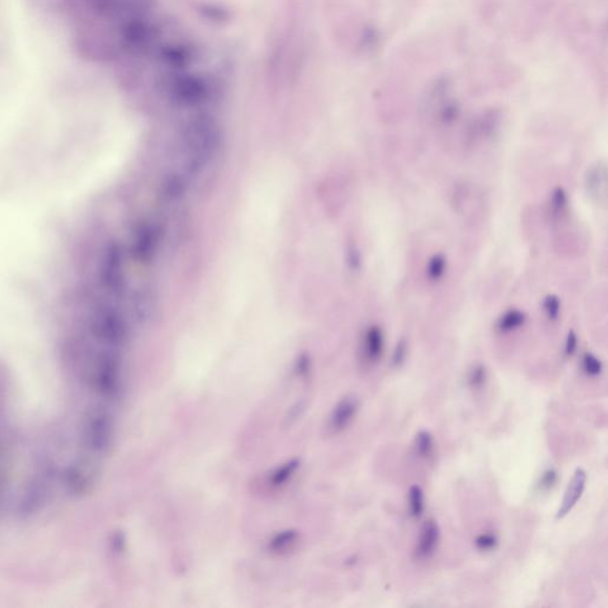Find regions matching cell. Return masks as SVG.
I'll return each instance as SVG.
<instances>
[{"label": "cell", "instance_id": "18", "mask_svg": "<svg viewBox=\"0 0 608 608\" xmlns=\"http://www.w3.org/2000/svg\"><path fill=\"white\" fill-rule=\"evenodd\" d=\"M558 474L553 468L547 469L538 482V487L542 491H549L558 484Z\"/></svg>", "mask_w": 608, "mask_h": 608}, {"label": "cell", "instance_id": "14", "mask_svg": "<svg viewBox=\"0 0 608 608\" xmlns=\"http://www.w3.org/2000/svg\"><path fill=\"white\" fill-rule=\"evenodd\" d=\"M542 309L544 312L545 316L548 317L550 321H556L561 314V300L556 295L545 296L544 300L542 302Z\"/></svg>", "mask_w": 608, "mask_h": 608}, {"label": "cell", "instance_id": "16", "mask_svg": "<svg viewBox=\"0 0 608 608\" xmlns=\"http://www.w3.org/2000/svg\"><path fill=\"white\" fill-rule=\"evenodd\" d=\"M487 379V371L484 365H477L473 370L469 372L468 384L473 389H480Z\"/></svg>", "mask_w": 608, "mask_h": 608}, {"label": "cell", "instance_id": "11", "mask_svg": "<svg viewBox=\"0 0 608 608\" xmlns=\"http://www.w3.org/2000/svg\"><path fill=\"white\" fill-rule=\"evenodd\" d=\"M448 262L446 256L442 254H435L431 256L426 266V274L431 282H439L444 278L447 272Z\"/></svg>", "mask_w": 608, "mask_h": 608}, {"label": "cell", "instance_id": "21", "mask_svg": "<svg viewBox=\"0 0 608 608\" xmlns=\"http://www.w3.org/2000/svg\"><path fill=\"white\" fill-rule=\"evenodd\" d=\"M296 372L302 378L308 376L309 372H310V363L307 358H301L298 360V363L296 365Z\"/></svg>", "mask_w": 608, "mask_h": 608}, {"label": "cell", "instance_id": "1", "mask_svg": "<svg viewBox=\"0 0 608 608\" xmlns=\"http://www.w3.org/2000/svg\"><path fill=\"white\" fill-rule=\"evenodd\" d=\"M360 401L355 395H347L335 404L330 417L327 429L330 434H340L351 426L359 412Z\"/></svg>", "mask_w": 608, "mask_h": 608}, {"label": "cell", "instance_id": "8", "mask_svg": "<svg viewBox=\"0 0 608 608\" xmlns=\"http://www.w3.org/2000/svg\"><path fill=\"white\" fill-rule=\"evenodd\" d=\"M300 467L301 460L298 457H294L281 464L269 475V485L274 488L283 487L292 480Z\"/></svg>", "mask_w": 608, "mask_h": 608}, {"label": "cell", "instance_id": "4", "mask_svg": "<svg viewBox=\"0 0 608 608\" xmlns=\"http://www.w3.org/2000/svg\"><path fill=\"white\" fill-rule=\"evenodd\" d=\"M160 243V232L152 224H142L133 239V254L142 262L151 260L156 254Z\"/></svg>", "mask_w": 608, "mask_h": 608}, {"label": "cell", "instance_id": "10", "mask_svg": "<svg viewBox=\"0 0 608 608\" xmlns=\"http://www.w3.org/2000/svg\"><path fill=\"white\" fill-rule=\"evenodd\" d=\"M569 198L566 190L562 187H558L553 190L549 199V214L551 219L558 220L564 216L568 208Z\"/></svg>", "mask_w": 608, "mask_h": 608}, {"label": "cell", "instance_id": "6", "mask_svg": "<svg viewBox=\"0 0 608 608\" xmlns=\"http://www.w3.org/2000/svg\"><path fill=\"white\" fill-rule=\"evenodd\" d=\"M439 524L434 520H429L423 524L419 536H418L417 544L415 548V556L418 560H427L435 553L439 547Z\"/></svg>", "mask_w": 608, "mask_h": 608}, {"label": "cell", "instance_id": "7", "mask_svg": "<svg viewBox=\"0 0 608 608\" xmlns=\"http://www.w3.org/2000/svg\"><path fill=\"white\" fill-rule=\"evenodd\" d=\"M300 541V532L296 529H284L271 537L267 550L274 555H285L295 549Z\"/></svg>", "mask_w": 608, "mask_h": 608}, {"label": "cell", "instance_id": "5", "mask_svg": "<svg viewBox=\"0 0 608 608\" xmlns=\"http://www.w3.org/2000/svg\"><path fill=\"white\" fill-rule=\"evenodd\" d=\"M586 482H587L586 472L582 468L576 469L571 480L567 486L564 498L562 500L561 506L558 509V515H556L558 520L564 518L568 513L573 511V509L576 506V504L582 497L585 488H586Z\"/></svg>", "mask_w": 608, "mask_h": 608}, {"label": "cell", "instance_id": "19", "mask_svg": "<svg viewBox=\"0 0 608 608\" xmlns=\"http://www.w3.org/2000/svg\"><path fill=\"white\" fill-rule=\"evenodd\" d=\"M406 354H408V343L406 340L398 341L397 346L393 351L392 359H391V365L393 368H399L401 363H404Z\"/></svg>", "mask_w": 608, "mask_h": 608}, {"label": "cell", "instance_id": "13", "mask_svg": "<svg viewBox=\"0 0 608 608\" xmlns=\"http://www.w3.org/2000/svg\"><path fill=\"white\" fill-rule=\"evenodd\" d=\"M415 449L417 455L423 459H429L434 454L435 444H434V437L429 431H418L417 435L415 437Z\"/></svg>", "mask_w": 608, "mask_h": 608}, {"label": "cell", "instance_id": "2", "mask_svg": "<svg viewBox=\"0 0 608 608\" xmlns=\"http://www.w3.org/2000/svg\"><path fill=\"white\" fill-rule=\"evenodd\" d=\"M585 189L593 202L606 207L607 205V167L602 161L591 164L585 175Z\"/></svg>", "mask_w": 608, "mask_h": 608}, {"label": "cell", "instance_id": "22", "mask_svg": "<svg viewBox=\"0 0 608 608\" xmlns=\"http://www.w3.org/2000/svg\"><path fill=\"white\" fill-rule=\"evenodd\" d=\"M304 408H305V406H304L303 403H297V404L289 411V416L287 417V421L292 422V421H295L297 418H300L301 415H302V412L304 411Z\"/></svg>", "mask_w": 608, "mask_h": 608}, {"label": "cell", "instance_id": "17", "mask_svg": "<svg viewBox=\"0 0 608 608\" xmlns=\"http://www.w3.org/2000/svg\"><path fill=\"white\" fill-rule=\"evenodd\" d=\"M498 545V537L493 533H482L475 538V547L482 551H491Z\"/></svg>", "mask_w": 608, "mask_h": 608}, {"label": "cell", "instance_id": "20", "mask_svg": "<svg viewBox=\"0 0 608 608\" xmlns=\"http://www.w3.org/2000/svg\"><path fill=\"white\" fill-rule=\"evenodd\" d=\"M578 343H579L578 335L575 334L574 330H570L568 335H567L566 343H564V354L567 357H571V355L574 354L576 350H578Z\"/></svg>", "mask_w": 608, "mask_h": 608}, {"label": "cell", "instance_id": "9", "mask_svg": "<svg viewBox=\"0 0 608 608\" xmlns=\"http://www.w3.org/2000/svg\"><path fill=\"white\" fill-rule=\"evenodd\" d=\"M526 319H528L526 314L520 309H510L499 317L495 327L500 333H511L522 328L525 325Z\"/></svg>", "mask_w": 608, "mask_h": 608}, {"label": "cell", "instance_id": "12", "mask_svg": "<svg viewBox=\"0 0 608 608\" xmlns=\"http://www.w3.org/2000/svg\"><path fill=\"white\" fill-rule=\"evenodd\" d=\"M408 502H409L410 515L412 518H421L424 512V492L422 487L418 485H412L408 492Z\"/></svg>", "mask_w": 608, "mask_h": 608}, {"label": "cell", "instance_id": "3", "mask_svg": "<svg viewBox=\"0 0 608 608\" xmlns=\"http://www.w3.org/2000/svg\"><path fill=\"white\" fill-rule=\"evenodd\" d=\"M384 332L379 325H370L365 330L360 343V358L366 366L376 365L384 354Z\"/></svg>", "mask_w": 608, "mask_h": 608}, {"label": "cell", "instance_id": "15", "mask_svg": "<svg viewBox=\"0 0 608 608\" xmlns=\"http://www.w3.org/2000/svg\"><path fill=\"white\" fill-rule=\"evenodd\" d=\"M582 370L588 377H598L602 373L604 365L602 361L591 353H585L582 355Z\"/></svg>", "mask_w": 608, "mask_h": 608}]
</instances>
